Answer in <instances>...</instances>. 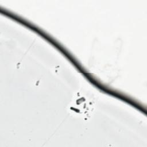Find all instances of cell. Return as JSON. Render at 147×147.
<instances>
[{
  "mask_svg": "<svg viewBox=\"0 0 147 147\" xmlns=\"http://www.w3.org/2000/svg\"><path fill=\"white\" fill-rule=\"evenodd\" d=\"M93 101L87 96L78 93L69 107V111L76 115L88 117L94 109Z\"/></svg>",
  "mask_w": 147,
  "mask_h": 147,
  "instance_id": "obj_1",
  "label": "cell"
}]
</instances>
